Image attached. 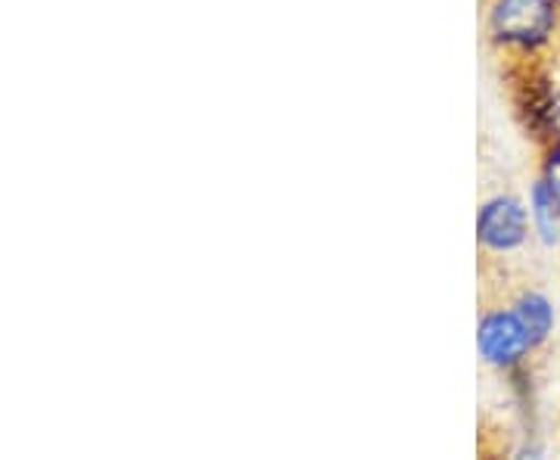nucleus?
Segmentation results:
<instances>
[{
	"instance_id": "f257e3e1",
	"label": "nucleus",
	"mask_w": 560,
	"mask_h": 460,
	"mask_svg": "<svg viewBox=\"0 0 560 460\" xmlns=\"http://www.w3.org/2000/svg\"><path fill=\"white\" fill-rule=\"evenodd\" d=\"M558 32V0H489L486 35L508 54H536Z\"/></svg>"
},
{
	"instance_id": "39448f33",
	"label": "nucleus",
	"mask_w": 560,
	"mask_h": 460,
	"mask_svg": "<svg viewBox=\"0 0 560 460\" xmlns=\"http://www.w3.org/2000/svg\"><path fill=\"white\" fill-rule=\"evenodd\" d=\"M511 308L517 311V318L523 320V327H526V333L533 337L536 345L551 337V330H555V305L551 299L539 293V290H523L517 299L511 302Z\"/></svg>"
},
{
	"instance_id": "f03ea898",
	"label": "nucleus",
	"mask_w": 560,
	"mask_h": 460,
	"mask_svg": "<svg viewBox=\"0 0 560 460\" xmlns=\"http://www.w3.org/2000/svg\"><path fill=\"white\" fill-rule=\"evenodd\" d=\"M477 349L489 367L511 370V367L523 364V358L536 349V342L526 333L514 308H489L477 327Z\"/></svg>"
},
{
	"instance_id": "423d86ee",
	"label": "nucleus",
	"mask_w": 560,
	"mask_h": 460,
	"mask_svg": "<svg viewBox=\"0 0 560 460\" xmlns=\"http://www.w3.org/2000/svg\"><path fill=\"white\" fill-rule=\"evenodd\" d=\"M545 184L551 187V193L558 197L560 202V146H555L551 153H548V160H545Z\"/></svg>"
},
{
	"instance_id": "0eeeda50",
	"label": "nucleus",
	"mask_w": 560,
	"mask_h": 460,
	"mask_svg": "<svg viewBox=\"0 0 560 460\" xmlns=\"http://www.w3.org/2000/svg\"><path fill=\"white\" fill-rule=\"evenodd\" d=\"M558 3H560V0H558Z\"/></svg>"
},
{
	"instance_id": "7ed1b4c3",
	"label": "nucleus",
	"mask_w": 560,
	"mask_h": 460,
	"mask_svg": "<svg viewBox=\"0 0 560 460\" xmlns=\"http://www.w3.org/2000/svg\"><path fill=\"white\" fill-rule=\"evenodd\" d=\"M529 212L517 197L495 193L477 212V243L492 256H511L529 237Z\"/></svg>"
},
{
	"instance_id": "20e7f679",
	"label": "nucleus",
	"mask_w": 560,
	"mask_h": 460,
	"mask_svg": "<svg viewBox=\"0 0 560 460\" xmlns=\"http://www.w3.org/2000/svg\"><path fill=\"white\" fill-rule=\"evenodd\" d=\"M529 221L533 231L545 246H558L560 243V202L551 193V187L539 178L529 190Z\"/></svg>"
}]
</instances>
